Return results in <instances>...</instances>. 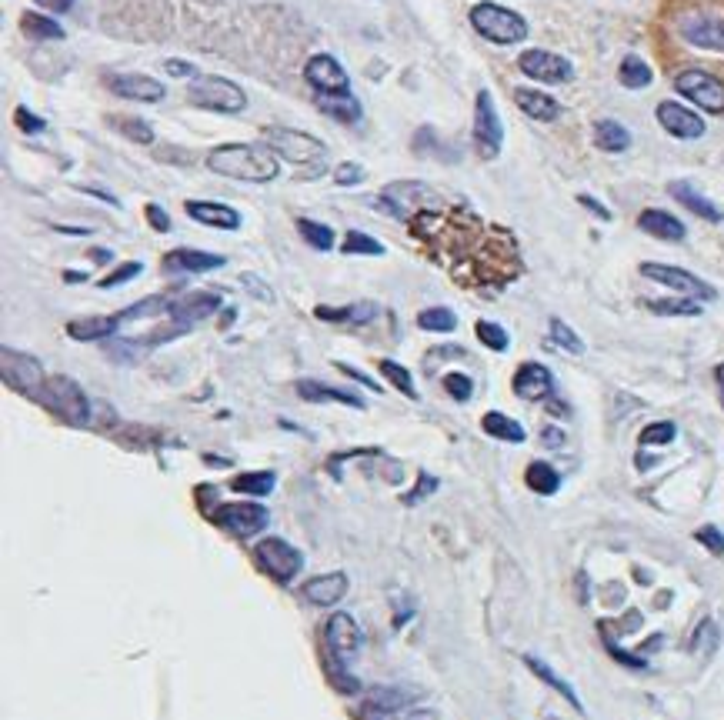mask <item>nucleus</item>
Listing matches in <instances>:
<instances>
[{
	"label": "nucleus",
	"mask_w": 724,
	"mask_h": 720,
	"mask_svg": "<svg viewBox=\"0 0 724 720\" xmlns=\"http://www.w3.org/2000/svg\"><path fill=\"white\" fill-rule=\"evenodd\" d=\"M207 170L231 180H247V184H267V180H277L281 164H277L274 150L234 140V144H221L207 154Z\"/></svg>",
	"instance_id": "f257e3e1"
},
{
	"label": "nucleus",
	"mask_w": 724,
	"mask_h": 720,
	"mask_svg": "<svg viewBox=\"0 0 724 720\" xmlns=\"http://www.w3.org/2000/svg\"><path fill=\"white\" fill-rule=\"evenodd\" d=\"M471 27L478 30L484 40L501 44V47L521 44V40L528 37V20H524L521 14H514V10H508V7L491 4V0L471 7Z\"/></svg>",
	"instance_id": "f03ea898"
},
{
	"label": "nucleus",
	"mask_w": 724,
	"mask_h": 720,
	"mask_svg": "<svg viewBox=\"0 0 724 720\" xmlns=\"http://www.w3.org/2000/svg\"><path fill=\"white\" fill-rule=\"evenodd\" d=\"M41 404H47L57 417L67 420L71 427L91 424V400H87L84 387L71 377H47Z\"/></svg>",
	"instance_id": "7ed1b4c3"
},
{
	"label": "nucleus",
	"mask_w": 724,
	"mask_h": 720,
	"mask_svg": "<svg viewBox=\"0 0 724 720\" xmlns=\"http://www.w3.org/2000/svg\"><path fill=\"white\" fill-rule=\"evenodd\" d=\"M187 100L194 107L214 110V114H241L247 107V94L227 77H194Z\"/></svg>",
	"instance_id": "20e7f679"
},
{
	"label": "nucleus",
	"mask_w": 724,
	"mask_h": 720,
	"mask_svg": "<svg viewBox=\"0 0 724 720\" xmlns=\"http://www.w3.org/2000/svg\"><path fill=\"white\" fill-rule=\"evenodd\" d=\"M0 377H4L7 387L21 390V394L34 397V400H41L44 384H47L41 360L31 354H21V350H14V347L0 350Z\"/></svg>",
	"instance_id": "39448f33"
},
{
	"label": "nucleus",
	"mask_w": 724,
	"mask_h": 720,
	"mask_svg": "<svg viewBox=\"0 0 724 720\" xmlns=\"http://www.w3.org/2000/svg\"><path fill=\"white\" fill-rule=\"evenodd\" d=\"M264 144L297 167L317 164V160L327 154V147L317 137L301 134V130H287V127H264Z\"/></svg>",
	"instance_id": "423d86ee"
},
{
	"label": "nucleus",
	"mask_w": 724,
	"mask_h": 720,
	"mask_svg": "<svg viewBox=\"0 0 724 720\" xmlns=\"http://www.w3.org/2000/svg\"><path fill=\"white\" fill-rule=\"evenodd\" d=\"M254 560L261 564L267 577H274L277 584H291L297 577V570L304 567V554L297 547H291L281 537H267L254 547Z\"/></svg>",
	"instance_id": "0eeeda50"
},
{
	"label": "nucleus",
	"mask_w": 724,
	"mask_h": 720,
	"mask_svg": "<svg viewBox=\"0 0 724 720\" xmlns=\"http://www.w3.org/2000/svg\"><path fill=\"white\" fill-rule=\"evenodd\" d=\"M504 144V127L498 117V107H494L491 90H478L474 97V147L484 160H494L501 154Z\"/></svg>",
	"instance_id": "6e6552de"
},
{
	"label": "nucleus",
	"mask_w": 724,
	"mask_h": 720,
	"mask_svg": "<svg viewBox=\"0 0 724 720\" xmlns=\"http://www.w3.org/2000/svg\"><path fill=\"white\" fill-rule=\"evenodd\" d=\"M674 90L701 110H711V114L724 110V84L708 70H684V74L674 77Z\"/></svg>",
	"instance_id": "1a4fd4ad"
},
{
	"label": "nucleus",
	"mask_w": 724,
	"mask_h": 720,
	"mask_svg": "<svg viewBox=\"0 0 724 720\" xmlns=\"http://www.w3.org/2000/svg\"><path fill=\"white\" fill-rule=\"evenodd\" d=\"M518 67L524 77L541 80V84H568L574 77L571 60L561 54H551V50H524L518 57Z\"/></svg>",
	"instance_id": "9d476101"
},
{
	"label": "nucleus",
	"mask_w": 724,
	"mask_h": 720,
	"mask_svg": "<svg viewBox=\"0 0 724 720\" xmlns=\"http://www.w3.org/2000/svg\"><path fill=\"white\" fill-rule=\"evenodd\" d=\"M214 520L234 537H254L271 524V514L261 504H221Z\"/></svg>",
	"instance_id": "9b49d317"
},
{
	"label": "nucleus",
	"mask_w": 724,
	"mask_h": 720,
	"mask_svg": "<svg viewBox=\"0 0 724 720\" xmlns=\"http://www.w3.org/2000/svg\"><path fill=\"white\" fill-rule=\"evenodd\" d=\"M641 274L651 277V280H658V284H664V287L678 290V294L691 297V300H714V297H718V290H714L711 284H704L701 277H694V274H688V270H681V267L641 264Z\"/></svg>",
	"instance_id": "f8f14e48"
},
{
	"label": "nucleus",
	"mask_w": 724,
	"mask_h": 720,
	"mask_svg": "<svg viewBox=\"0 0 724 720\" xmlns=\"http://www.w3.org/2000/svg\"><path fill=\"white\" fill-rule=\"evenodd\" d=\"M217 307H221V297H217V294H184V297H177L171 304V310H167V317L174 320V327L167 330L164 340L184 334V330H191L197 320L217 314Z\"/></svg>",
	"instance_id": "ddd939ff"
},
{
	"label": "nucleus",
	"mask_w": 724,
	"mask_h": 720,
	"mask_svg": "<svg viewBox=\"0 0 724 720\" xmlns=\"http://www.w3.org/2000/svg\"><path fill=\"white\" fill-rule=\"evenodd\" d=\"M324 640H327V654L337 660H351L364 644V634L357 627V620L351 614H331L324 624Z\"/></svg>",
	"instance_id": "4468645a"
},
{
	"label": "nucleus",
	"mask_w": 724,
	"mask_h": 720,
	"mask_svg": "<svg viewBox=\"0 0 724 720\" xmlns=\"http://www.w3.org/2000/svg\"><path fill=\"white\" fill-rule=\"evenodd\" d=\"M304 80L317 94H347V90H351V77H347V70L337 64L331 54H314L307 60Z\"/></svg>",
	"instance_id": "2eb2a0df"
},
{
	"label": "nucleus",
	"mask_w": 724,
	"mask_h": 720,
	"mask_svg": "<svg viewBox=\"0 0 724 720\" xmlns=\"http://www.w3.org/2000/svg\"><path fill=\"white\" fill-rule=\"evenodd\" d=\"M681 37L691 47L701 50H724V20L714 14H694L681 20Z\"/></svg>",
	"instance_id": "dca6fc26"
},
{
	"label": "nucleus",
	"mask_w": 724,
	"mask_h": 720,
	"mask_svg": "<svg viewBox=\"0 0 724 720\" xmlns=\"http://www.w3.org/2000/svg\"><path fill=\"white\" fill-rule=\"evenodd\" d=\"M658 124L678 140H698L704 137V120L698 114H691L688 107L674 104V100H661L658 104Z\"/></svg>",
	"instance_id": "f3484780"
},
{
	"label": "nucleus",
	"mask_w": 724,
	"mask_h": 720,
	"mask_svg": "<svg viewBox=\"0 0 724 720\" xmlns=\"http://www.w3.org/2000/svg\"><path fill=\"white\" fill-rule=\"evenodd\" d=\"M107 87L114 90L117 97L124 100H141V104H157V100H164V84L147 74H114L107 80Z\"/></svg>",
	"instance_id": "a211bd4d"
},
{
	"label": "nucleus",
	"mask_w": 724,
	"mask_h": 720,
	"mask_svg": "<svg viewBox=\"0 0 724 720\" xmlns=\"http://www.w3.org/2000/svg\"><path fill=\"white\" fill-rule=\"evenodd\" d=\"M511 387H514V394H518L521 400H548L554 394V377H551V370L544 364H534V360H528V364L518 367V374H514Z\"/></svg>",
	"instance_id": "6ab92c4d"
},
{
	"label": "nucleus",
	"mask_w": 724,
	"mask_h": 720,
	"mask_svg": "<svg viewBox=\"0 0 724 720\" xmlns=\"http://www.w3.org/2000/svg\"><path fill=\"white\" fill-rule=\"evenodd\" d=\"M227 260L221 254H207V250L194 247H177L164 257V270L174 274H207V270H221Z\"/></svg>",
	"instance_id": "aec40b11"
},
{
	"label": "nucleus",
	"mask_w": 724,
	"mask_h": 720,
	"mask_svg": "<svg viewBox=\"0 0 724 720\" xmlns=\"http://www.w3.org/2000/svg\"><path fill=\"white\" fill-rule=\"evenodd\" d=\"M187 217H194L197 224L217 227V230H237L241 227V214L227 204H217V200H187Z\"/></svg>",
	"instance_id": "412c9836"
},
{
	"label": "nucleus",
	"mask_w": 724,
	"mask_h": 720,
	"mask_svg": "<svg viewBox=\"0 0 724 720\" xmlns=\"http://www.w3.org/2000/svg\"><path fill=\"white\" fill-rule=\"evenodd\" d=\"M301 594L307 604H314V607H334L337 600H344L347 594V577L344 574H321V577H311L307 584L301 587Z\"/></svg>",
	"instance_id": "4be33fe9"
},
{
	"label": "nucleus",
	"mask_w": 724,
	"mask_h": 720,
	"mask_svg": "<svg viewBox=\"0 0 724 720\" xmlns=\"http://www.w3.org/2000/svg\"><path fill=\"white\" fill-rule=\"evenodd\" d=\"M514 104H518L524 114L541 120V124H551V120L561 117V104L551 94H541L534 87H514Z\"/></svg>",
	"instance_id": "5701e85b"
},
{
	"label": "nucleus",
	"mask_w": 724,
	"mask_h": 720,
	"mask_svg": "<svg viewBox=\"0 0 724 720\" xmlns=\"http://www.w3.org/2000/svg\"><path fill=\"white\" fill-rule=\"evenodd\" d=\"M668 194L678 200L681 207H688L691 214H698L704 220H711V224H721L724 214H721V207H714L708 197L698 194V190L691 187V180H671L668 184Z\"/></svg>",
	"instance_id": "b1692460"
},
{
	"label": "nucleus",
	"mask_w": 724,
	"mask_h": 720,
	"mask_svg": "<svg viewBox=\"0 0 724 720\" xmlns=\"http://www.w3.org/2000/svg\"><path fill=\"white\" fill-rule=\"evenodd\" d=\"M317 110L327 114L331 120H337V124H347V127H354L357 120L364 117L361 100H357L351 90H347V94H321L317 97Z\"/></svg>",
	"instance_id": "393cba45"
},
{
	"label": "nucleus",
	"mask_w": 724,
	"mask_h": 720,
	"mask_svg": "<svg viewBox=\"0 0 724 720\" xmlns=\"http://www.w3.org/2000/svg\"><path fill=\"white\" fill-rule=\"evenodd\" d=\"M638 227L644 230V234H651V237H658V240H684V234H688L678 217L668 214V210H658V207L641 210Z\"/></svg>",
	"instance_id": "a878e982"
},
{
	"label": "nucleus",
	"mask_w": 724,
	"mask_h": 720,
	"mask_svg": "<svg viewBox=\"0 0 724 720\" xmlns=\"http://www.w3.org/2000/svg\"><path fill=\"white\" fill-rule=\"evenodd\" d=\"M297 394H301L307 404H327V400H334V404H344V407H364V400L351 394V390H341V387H327L321 380H301L297 384Z\"/></svg>",
	"instance_id": "bb28decb"
},
{
	"label": "nucleus",
	"mask_w": 724,
	"mask_h": 720,
	"mask_svg": "<svg viewBox=\"0 0 724 720\" xmlns=\"http://www.w3.org/2000/svg\"><path fill=\"white\" fill-rule=\"evenodd\" d=\"M594 147L604 150V154H624L631 147V134L621 120H594Z\"/></svg>",
	"instance_id": "cd10ccee"
},
{
	"label": "nucleus",
	"mask_w": 724,
	"mask_h": 720,
	"mask_svg": "<svg viewBox=\"0 0 724 720\" xmlns=\"http://www.w3.org/2000/svg\"><path fill=\"white\" fill-rule=\"evenodd\" d=\"M317 320L327 324H371L378 317V304H347V307H317Z\"/></svg>",
	"instance_id": "c85d7f7f"
},
{
	"label": "nucleus",
	"mask_w": 724,
	"mask_h": 720,
	"mask_svg": "<svg viewBox=\"0 0 724 720\" xmlns=\"http://www.w3.org/2000/svg\"><path fill=\"white\" fill-rule=\"evenodd\" d=\"M124 320L121 317H81L67 324V334L74 340H107L111 334H117Z\"/></svg>",
	"instance_id": "c756f323"
},
{
	"label": "nucleus",
	"mask_w": 724,
	"mask_h": 720,
	"mask_svg": "<svg viewBox=\"0 0 724 720\" xmlns=\"http://www.w3.org/2000/svg\"><path fill=\"white\" fill-rule=\"evenodd\" d=\"M481 427H484V434H491L498 440H508V444H524V437H528L518 420H511L508 414H501V410H488L484 420H481Z\"/></svg>",
	"instance_id": "7c9ffc66"
},
{
	"label": "nucleus",
	"mask_w": 724,
	"mask_h": 720,
	"mask_svg": "<svg viewBox=\"0 0 724 720\" xmlns=\"http://www.w3.org/2000/svg\"><path fill=\"white\" fill-rule=\"evenodd\" d=\"M524 484H528L534 494L551 497V494H558L561 474L551 464H544V460H534V464H528V470H524Z\"/></svg>",
	"instance_id": "2f4dec72"
},
{
	"label": "nucleus",
	"mask_w": 724,
	"mask_h": 720,
	"mask_svg": "<svg viewBox=\"0 0 724 720\" xmlns=\"http://www.w3.org/2000/svg\"><path fill=\"white\" fill-rule=\"evenodd\" d=\"M274 484H277V477L271 470H251V474H237L231 480V487L237 494H251V497H267L274 490Z\"/></svg>",
	"instance_id": "473e14b6"
},
{
	"label": "nucleus",
	"mask_w": 724,
	"mask_h": 720,
	"mask_svg": "<svg viewBox=\"0 0 724 720\" xmlns=\"http://www.w3.org/2000/svg\"><path fill=\"white\" fill-rule=\"evenodd\" d=\"M524 664H528V667L534 670V677H541V680H544V684H548V687H554V690H558V694H561V697H568V700H571V707H578V710H584V707H581V700H578V694H574V687L568 684V680H561L558 674H554V670H551L548 664H544V660H538V657H524Z\"/></svg>",
	"instance_id": "72a5a7b5"
},
{
	"label": "nucleus",
	"mask_w": 724,
	"mask_h": 720,
	"mask_svg": "<svg viewBox=\"0 0 724 720\" xmlns=\"http://www.w3.org/2000/svg\"><path fill=\"white\" fill-rule=\"evenodd\" d=\"M618 80L628 90H641V87H648L654 74H651V67L644 64L641 57H624L621 60V67H618Z\"/></svg>",
	"instance_id": "f704fd0d"
},
{
	"label": "nucleus",
	"mask_w": 724,
	"mask_h": 720,
	"mask_svg": "<svg viewBox=\"0 0 724 720\" xmlns=\"http://www.w3.org/2000/svg\"><path fill=\"white\" fill-rule=\"evenodd\" d=\"M21 27H24V34L34 40H64V27L44 14H24Z\"/></svg>",
	"instance_id": "c9c22d12"
},
{
	"label": "nucleus",
	"mask_w": 724,
	"mask_h": 720,
	"mask_svg": "<svg viewBox=\"0 0 724 720\" xmlns=\"http://www.w3.org/2000/svg\"><path fill=\"white\" fill-rule=\"evenodd\" d=\"M418 327L434 330V334H451V330L458 327V317H454V310L448 307H428L418 314Z\"/></svg>",
	"instance_id": "e433bc0d"
},
{
	"label": "nucleus",
	"mask_w": 724,
	"mask_h": 720,
	"mask_svg": "<svg viewBox=\"0 0 724 720\" xmlns=\"http://www.w3.org/2000/svg\"><path fill=\"white\" fill-rule=\"evenodd\" d=\"M297 234H301L314 250H331L334 247V230L327 224H317V220L301 217L297 220Z\"/></svg>",
	"instance_id": "4c0bfd02"
},
{
	"label": "nucleus",
	"mask_w": 724,
	"mask_h": 720,
	"mask_svg": "<svg viewBox=\"0 0 724 720\" xmlns=\"http://www.w3.org/2000/svg\"><path fill=\"white\" fill-rule=\"evenodd\" d=\"M344 254H368V257H381L384 254V244L381 240H374L371 234H364V230H347L344 244H341Z\"/></svg>",
	"instance_id": "58836bf2"
},
{
	"label": "nucleus",
	"mask_w": 724,
	"mask_h": 720,
	"mask_svg": "<svg viewBox=\"0 0 724 720\" xmlns=\"http://www.w3.org/2000/svg\"><path fill=\"white\" fill-rule=\"evenodd\" d=\"M648 310L661 317H698L701 314V304L698 300H648Z\"/></svg>",
	"instance_id": "ea45409f"
},
{
	"label": "nucleus",
	"mask_w": 724,
	"mask_h": 720,
	"mask_svg": "<svg viewBox=\"0 0 724 720\" xmlns=\"http://www.w3.org/2000/svg\"><path fill=\"white\" fill-rule=\"evenodd\" d=\"M381 374L388 377L391 384L398 387L404 397L418 400V387H414V377L408 374V367H401L398 360H381Z\"/></svg>",
	"instance_id": "a19ab883"
},
{
	"label": "nucleus",
	"mask_w": 724,
	"mask_h": 720,
	"mask_svg": "<svg viewBox=\"0 0 724 720\" xmlns=\"http://www.w3.org/2000/svg\"><path fill=\"white\" fill-rule=\"evenodd\" d=\"M171 304L174 300H167V297H147V300H141V304H131V307H124L121 314V320H141V317H157V314H167V310H171Z\"/></svg>",
	"instance_id": "79ce46f5"
},
{
	"label": "nucleus",
	"mask_w": 724,
	"mask_h": 720,
	"mask_svg": "<svg viewBox=\"0 0 724 720\" xmlns=\"http://www.w3.org/2000/svg\"><path fill=\"white\" fill-rule=\"evenodd\" d=\"M327 677H331V684L341 690V694H357V690H361V680H357L354 674H347L344 660H337L331 654H327Z\"/></svg>",
	"instance_id": "37998d69"
},
{
	"label": "nucleus",
	"mask_w": 724,
	"mask_h": 720,
	"mask_svg": "<svg viewBox=\"0 0 724 720\" xmlns=\"http://www.w3.org/2000/svg\"><path fill=\"white\" fill-rule=\"evenodd\" d=\"M111 124L121 130L124 137H131L134 144H154V130L147 120H134V117H114Z\"/></svg>",
	"instance_id": "c03bdc74"
},
{
	"label": "nucleus",
	"mask_w": 724,
	"mask_h": 720,
	"mask_svg": "<svg viewBox=\"0 0 724 720\" xmlns=\"http://www.w3.org/2000/svg\"><path fill=\"white\" fill-rule=\"evenodd\" d=\"M551 340L561 350H568V354H584V340L574 334V330L564 324L561 317H551Z\"/></svg>",
	"instance_id": "a18cd8bd"
},
{
	"label": "nucleus",
	"mask_w": 724,
	"mask_h": 720,
	"mask_svg": "<svg viewBox=\"0 0 724 720\" xmlns=\"http://www.w3.org/2000/svg\"><path fill=\"white\" fill-rule=\"evenodd\" d=\"M478 340L484 347H491V350H508V330H504L501 324H494V320H478Z\"/></svg>",
	"instance_id": "49530a36"
},
{
	"label": "nucleus",
	"mask_w": 724,
	"mask_h": 720,
	"mask_svg": "<svg viewBox=\"0 0 724 720\" xmlns=\"http://www.w3.org/2000/svg\"><path fill=\"white\" fill-rule=\"evenodd\" d=\"M674 437H678V427H674L671 420H658V424H648V427L641 430V444H644V447H648V444H651V447H654V444H658V447H661V444H671Z\"/></svg>",
	"instance_id": "de8ad7c7"
},
{
	"label": "nucleus",
	"mask_w": 724,
	"mask_h": 720,
	"mask_svg": "<svg viewBox=\"0 0 724 720\" xmlns=\"http://www.w3.org/2000/svg\"><path fill=\"white\" fill-rule=\"evenodd\" d=\"M444 390L464 404V400L474 397V380L468 374H461V370H451V374H444Z\"/></svg>",
	"instance_id": "09e8293b"
},
{
	"label": "nucleus",
	"mask_w": 724,
	"mask_h": 720,
	"mask_svg": "<svg viewBox=\"0 0 724 720\" xmlns=\"http://www.w3.org/2000/svg\"><path fill=\"white\" fill-rule=\"evenodd\" d=\"M141 264H137V260H127V264H121L114 270V274H107L104 280H101V287L104 290H111V287H121V284H127V280H134L137 274H141Z\"/></svg>",
	"instance_id": "8fccbe9b"
},
{
	"label": "nucleus",
	"mask_w": 724,
	"mask_h": 720,
	"mask_svg": "<svg viewBox=\"0 0 724 720\" xmlns=\"http://www.w3.org/2000/svg\"><path fill=\"white\" fill-rule=\"evenodd\" d=\"M334 180H337L341 187H357V184L364 180V167L354 164V160H344V164L334 167Z\"/></svg>",
	"instance_id": "3c124183"
},
{
	"label": "nucleus",
	"mask_w": 724,
	"mask_h": 720,
	"mask_svg": "<svg viewBox=\"0 0 724 720\" xmlns=\"http://www.w3.org/2000/svg\"><path fill=\"white\" fill-rule=\"evenodd\" d=\"M14 124L21 127L24 134H41V130L47 127V124H44V117L31 114V110H27V107H17V110H14Z\"/></svg>",
	"instance_id": "603ef678"
},
{
	"label": "nucleus",
	"mask_w": 724,
	"mask_h": 720,
	"mask_svg": "<svg viewBox=\"0 0 724 720\" xmlns=\"http://www.w3.org/2000/svg\"><path fill=\"white\" fill-rule=\"evenodd\" d=\"M694 537H698V544L708 547L714 557H721V554H724V537H721V530H718V527H711V524H708V527H701Z\"/></svg>",
	"instance_id": "864d4df0"
},
{
	"label": "nucleus",
	"mask_w": 724,
	"mask_h": 720,
	"mask_svg": "<svg viewBox=\"0 0 724 720\" xmlns=\"http://www.w3.org/2000/svg\"><path fill=\"white\" fill-rule=\"evenodd\" d=\"M144 214H147V224H151L157 234H167V230H171V217L164 214L161 204H147Z\"/></svg>",
	"instance_id": "5fc2aeb1"
},
{
	"label": "nucleus",
	"mask_w": 724,
	"mask_h": 720,
	"mask_svg": "<svg viewBox=\"0 0 724 720\" xmlns=\"http://www.w3.org/2000/svg\"><path fill=\"white\" fill-rule=\"evenodd\" d=\"M431 490H438V480L431 474H418V487L411 490V494H404V504H418L424 494H431Z\"/></svg>",
	"instance_id": "6e6d98bb"
},
{
	"label": "nucleus",
	"mask_w": 724,
	"mask_h": 720,
	"mask_svg": "<svg viewBox=\"0 0 724 720\" xmlns=\"http://www.w3.org/2000/svg\"><path fill=\"white\" fill-rule=\"evenodd\" d=\"M564 440H568V434H564V430H558V427H544V430H541V444H544V447L558 450V447H564Z\"/></svg>",
	"instance_id": "4d7b16f0"
},
{
	"label": "nucleus",
	"mask_w": 724,
	"mask_h": 720,
	"mask_svg": "<svg viewBox=\"0 0 724 720\" xmlns=\"http://www.w3.org/2000/svg\"><path fill=\"white\" fill-rule=\"evenodd\" d=\"M167 74H174V77H197V67L194 64H187V60H167Z\"/></svg>",
	"instance_id": "13d9d810"
},
{
	"label": "nucleus",
	"mask_w": 724,
	"mask_h": 720,
	"mask_svg": "<svg viewBox=\"0 0 724 720\" xmlns=\"http://www.w3.org/2000/svg\"><path fill=\"white\" fill-rule=\"evenodd\" d=\"M337 370H344V374H347V377H354L357 384H364V387H371V390H381V387H378V380H371L368 374H361V370L351 367V364H337Z\"/></svg>",
	"instance_id": "bf43d9fd"
},
{
	"label": "nucleus",
	"mask_w": 724,
	"mask_h": 720,
	"mask_svg": "<svg viewBox=\"0 0 724 720\" xmlns=\"http://www.w3.org/2000/svg\"><path fill=\"white\" fill-rule=\"evenodd\" d=\"M578 200H581V204H584V207H588V210H594V214H598L601 220H611V210H608V207H601V204H598V200H594V197H588V194H581Z\"/></svg>",
	"instance_id": "052dcab7"
},
{
	"label": "nucleus",
	"mask_w": 724,
	"mask_h": 720,
	"mask_svg": "<svg viewBox=\"0 0 724 720\" xmlns=\"http://www.w3.org/2000/svg\"><path fill=\"white\" fill-rule=\"evenodd\" d=\"M37 4L47 7V10H54V14H67V10L74 7V0H37Z\"/></svg>",
	"instance_id": "680f3d73"
},
{
	"label": "nucleus",
	"mask_w": 724,
	"mask_h": 720,
	"mask_svg": "<svg viewBox=\"0 0 724 720\" xmlns=\"http://www.w3.org/2000/svg\"><path fill=\"white\" fill-rule=\"evenodd\" d=\"M244 284H251V287H254V294L261 297V300H274V294H271V290H264V287H261V280H257V277H247V274H244Z\"/></svg>",
	"instance_id": "e2e57ef3"
},
{
	"label": "nucleus",
	"mask_w": 724,
	"mask_h": 720,
	"mask_svg": "<svg viewBox=\"0 0 724 720\" xmlns=\"http://www.w3.org/2000/svg\"><path fill=\"white\" fill-rule=\"evenodd\" d=\"M57 230H61V234H74V237H81V234H87V230H84V227H57Z\"/></svg>",
	"instance_id": "0e129e2a"
},
{
	"label": "nucleus",
	"mask_w": 724,
	"mask_h": 720,
	"mask_svg": "<svg viewBox=\"0 0 724 720\" xmlns=\"http://www.w3.org/2000/svg\"><path fill=\"white\" fill-rule=\"evenodd\" d=\"M94 260H101V264H107V260H111V254H107V250H94Z\"/></svg>",
	"instance_id": "69168bd1"
},
{
	"label": "nucleus",
	"mask_w": 724,
	"mask_h": 720,
	"mask_svg": "<svg viewBox=\"0 0 724 720\" xmlns=\"http://www.w3.org/2000/svg\"><path fill=\"white\" fill-rule=\"evenodd\" d=\"M718 384H721V400H724V364L718 367Z\"/></svg>",
	"instance_id": "338daca9"
}]
</instances>
